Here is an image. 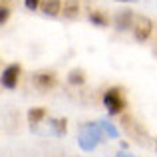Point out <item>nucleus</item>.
Here are the masks:
<instances>
[{
    "mask_svg": "<svg viewBox=\"0 0 157 157\" xmlns=\"http://www.w3.org/2000/svg\"><path fill=\"white\" fill-rule=\"evenodd\" d=\"M101 137H104V133H101L98 121L96 123H86V125L80 129V141H78V143H80L82 149L92 151L94 147L101 141Z\"/></svg>",
    "mask_w": 157,
    "mask_h": 157,
    "instance_id": "f257e3e1",
    "label": "nucleus"
},
{
    "mask_svg": "<svg viewBox=\"0 0 157 157\" xmlns=\"http://www.w3.org/2000/svg\"><path fill=\"white\" fill-rule=\"evenodd\" d=\"M104 105L107 107L109 113H119V111L125 107V98L123 92L119 88H109L104 96Z\"/></svg>",
    "mask_w": 157,
    "mask_h": 157,
    "instance_id": "f03ea898",
    "label": "nucleus"
},
{
    "mask_svg": "<svg viewBox=\"0 0 157 157\" xmlns=\"http://www.w3.org/2000/svg\"><path fill=\"white\" fill-rule=\"evenodd\" d=\"M151 32H153V24H151V20L145 18V16H137L135 22H133V36H135V40L145 42V40L151 36Z\"/></svg>",
    "mask_w": 157,
    "mask_h": 157,
    "instance_id": "7ed1b4c3",
    "label": "nucleus"
},
{
    "mask_svg": "<svg viewBox=\"0 0 157 157\" xmlns=\"http://www.w3.org/2000/svg\"><path fill=\"white\" fill-rule=\"evenodd\" d=\"M18 78H20V66L18 64H10L6 66V70L0 76V84L6 90H14L18 86Z\"/></svg>",
    "mask_w": 157,
    "mask_h": 157,
    "instance_id": "20e7f679",
    "label": "nucleus"
},
{
    "mask_svg": "<svg viewBox=\"0 0 157 157\" xmlns=\"http://www.w3.org/2000/svg\"><path fill=\"white\" fill-rule=\"evenodd\" d=\"M32 82H34V88H38L40 92H46V90L56 86V74L54 72H38V74H34Z\"/></svg>",
    "mask_w": 157,
    "mask_h": 157,
    "instance_id": "39448f33",
    "label": "nucleus"
},
{
    "mask_svg": "<svg viewBox=\"0 0 157 157\" xmlns=\"http://www.w3.org/2000/svg\"><path fill=\"white\" fill-rule=\"evenodd\" d=\"M131 22H133V14H131L129 10H121L115 16V26H117V30H127V28L131 26Z\"/></svg>",
    "mask_w": 157,
    "mask_h": 157,
    "instance_id": "423d86ee",
    "label": "nucleus"
},
{
    "mask_svg": "<svg viewBox=\"0 0 157 157\" xmlns=\"http://www.w3.org/2000/svg\"><path fill=\"white\" fill-rule=\"evenodd\" d=\"M62 10V2L60 0H46V2L42 4V12L46 16H58Z\"/></svg>",
    "mask_w": 157,
    "mask_h": 157,
    "instance_id": "0eeeda50",
    "label": "nucleus"
},
{
    "mask_svg": "<svg viewBox=\"0 0 157 157\" xmlns=\"http://www.w3.org/2000/svg\"><path fill=\"white\" fill-rule=\"evenodd\" d=\"M62 12H64L66 18H76L78 12H80V0H66Z\"/></svg>",
    "mask_w": 157,
    "mask_h": 157,
    "instance_id": "6e6552de",
    "label": "nucleus"
},
{
    "mask_svg": "<svg viewBox=\"0 0 157 157\" xmlns=\"http://www.w3.org/2000/svg\"><path fill=\"white\" fill-rule=\"evenodd\" d=\"M98 125H100L101 133L107 135V137H119V131H117V127H115L113 123H107V121H98Z\"/></svg>",
    "mask_w": 157,
    "mask_h": 157,
    "instance_id": "1a4fd4ad",
    "label": "nucleus"
},
{
    "mask_svg": "<svg viewBox=\"0 0 157 157\" xmlns=\"http://www.w3.org/2000/svg\"><path fill=\"white\" fill-rule=\"evenodd\" d=\"M44 115H46L44 107H34V109L28 111V121H30V123H38V121H42Z\"/></svg>",
    "mask_w": 157,
    "mask_h": 157,
    "instance_id": "9d476101",
    "label": "nucleus"
},
{
    "mask_svg": "<svg viewBox=\"0 0 157 157\" xmlns=\"http://www.w3.org/2000/svg\"><path fill=\"white\" fill-rule=\"evenodd\" d=\"M84 80H86V78H84V72H82V70H72L70 76H68V82L74 84V86H82Z\"/></svg>",
    "mask_w": 157,
    "mask_h": 157,
    "instance_id": "9b49d317",
    "label": "nucleus"
},
{
    "mask_svg": "<svg viewBox=\"0 0 157 157\" xmlns=\"http://www.w3.org/2000/svg\"><path fill=\"white\" fill-rule=\"evenodd\" d=\"M52 129L56 131V135H64L66 133V119H50Z\"/></svg>",
    "mask_w": 157,
    "mask_h": 157,
    "instance_id": "f8f14e48",
    "label": "nucleus"
},
{
    "mask_svg": "<svg viewBox=\"0 0 157 157\" xmlns=\"http://www.w3.org/2000/svg\"><path fill=\"white\" fill-rule=\"evenodd\" d=\"M90 20H92V24H96V26H107V18L101 12H92V14H90Z\"/></svg>",
    "mask_w": 157,
    "mask_h": 157,
    "instance_id": "ddd939ff",
    "label": "nucleus"
},
{
    "mask_svg": "<svg viewBox=\"0 0 157 157\" xmlns=\"http://www.w3.org/2000/svg\"><path fill=\"white\" fill-rule=\"evenodd\" d=\"M8 16H10V10L8 8H0V26L8 20Z\"/></svg>",
    "mask_w": 157,
    "mask_h": 157,
    "instance_id": "4468645a",
    "label": "nucleus"
},
{
    "mask_svg": "<svg viewBox=\"0 0 157 157\" xmlns=\"http://www.w3.org/2000/svg\"><path fill=\"white\" fill-rule=\"evenodd\" d=\"M24 4H26L28 10H36V8H38V4H40V0H24Z\"/></svg>",
    "mask_w": 157,
    "mask_h": 157,
    "instance_id": "2eb2a0df",
    "label": "nucleus"
},
{
    "mask_svg": "<svg viewBox=\"0 0 157 157\" xmlns=\"http://www.w3.org/2000/svg\"><path fill=\"white\" fill-rule=\"evenodd\" d=\"M117 157H133V155H125V153H117Z\"/></svg>",
    "mask_w": 157,
    "mask_h": 157,
    "instance_id": "dca6fc26",
    "label": "nucleus"
},
{
    "mask_svg": "<svg viewBox=\"0 0 157 157\" xmlns=\"http://www.w3.org/2000/svg\"><path fill=\"white\" fill-rule=\"evenodd\" d=\"M117 2H133V0H117Z\"/></svg>",
    "mask_w": 157,
    "mask_h": 157,
    "instance_id": "f3484780",
    "label": "nucleus"
}]
</instances>
